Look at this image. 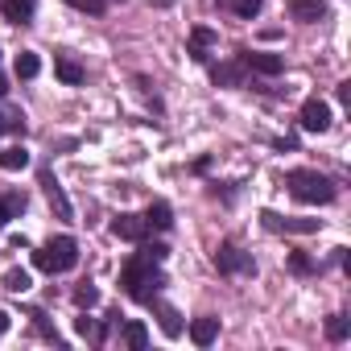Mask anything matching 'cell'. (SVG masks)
<instances>
[{
    "label": "cell",
    "instance_id": "6da1fadb",
    "mask_svg": "<svg viewBox=\"0 0 351 351\" xmlns=\"http://www.w3.org/2000/svg\"><path fill=\"white\" fill-rule=\"evenodd\" d=\"M161 285H165V277H161L157 261H149L145 252H132V256L124 261V269H120V289H124L132 302L153 306L157 293H161Z\"/></svg>",
    "mask_w": 351,
    "mask_h": 351
},
{
    "label": "cell",
    "instance_id": "7a4b0ae2",
    "mask_svg": "<svg viewBox=\"0 0 351 351\" xmlns=\"http://www.w3.org/2000/svg\"><path fill=\"white\" fill-rule=\"evenodd\" d=\"M285 186H289V195L298 203H318V207L335 203V195H339V186L326 178V173H318V169H289Z\"/></svg>",
    "mask_w": 351,
    "mask_h": 351
},
{
    "label": "cell",
    "instance_id": "3957f363",
    "mask_svg": "<svg viewBox=\"0 0 351 351\" xmlns=\"http://www.w3.org/2000/svg\"><path fill=\"white\" fill-rule=\"evenodd\" d=\"M34 265L42 269V273H71L75 265H79V244L71 240V236H54V240H46L38 252H34Z\"/></svg>",
    "mask_w": 351,
    "mask_h": 351
},
{
    "label": "cell",
    "instance_id": "277c9868",
    "mask_svg": "<svg viewBox=\"0 0 351 351\" xmlns=\"http://www.w3.org/2000/svg\"><path fill=\"white\" fill-rule=\"evenodd\" d=\"M215 269L223 273V277H252L256 273V261H252V252H244L240 244H219V252H215Z\"/></svg>",
    "mask_w": 351,
    "mask_h": 351
},
{
    "label": "cell",
    "instance_id": "5b68a950",
    "mask_svg": "<svg viewBox=\"0 0 351 351\" xmlns=\"http://www.w3.org/2000/svg\"><path fill=\"white\" fill-rule=\"evenodd\" d=\"M261 223L269 232H285V236H310L322 228V219H293V215H277V211H261Z\"/></svg>",
    "mask_w": 351,
    "mask_h": 351
},
{
    "label": "cell",
    "instance_id": "8992f818",
    "mask_svg": "<svg viewBox=\"0 0 351 351\" xmlns=\"http://www.w3.org/2000/svg\"><path fill=\"white\" fill-rule=\"evenodd\" d=\"M38 182H42V191H46V199H50V207H54V215L62 219V223H71L75 219V207H71V199H66V191H62V182L54 178V173L42 165V173H38Z\"/></svg>",
    "mask_w": 351,
    "mask_h": 351
},
{
    "label": "cell",
    "instance_id": "52a82bcc",
    "mask_svg": "<svg viewBox=\"0 0 351 351\" xmlns=\"http://www.w3.org/2000/svg\"><path fill=\"white\" fill-rule=\"evenodd\" d=\"M298 124H302L306 132H326V128H330V104L318 99V95H310V99L302 104V112H298Z\"/></svg>",
    "mask_w": 351,
    "mask_h": 351
},
{
    "label": "cell",
    "instance_id": "ba28073f",
    "mask_svg": "<svg viewBox=\"0 0 351 351\" xmlns=\"http://www.w3.org/2000/svg\"><path fill=\"white\" fill-rule=\"evenodd\" d=\"M240 62H244V71H256V75H281L285 71V58L281 54H265V50H244Z\"/></svg>",
    "mask_w": 351,
    "mask_h": 351
},
{
    "label": "cell",
    "instance_id": "9c48e42d",
    "mask_svg": "<svg viewBox=\"0 0 351 351\" xmlns=\"http://www.w3.org/2000/svg\"><path fill=\"white\" fill-rule=\"evenodd\" d=\"M219 38H215V29L211 25H195L191 29V42H186V54L195 58V62H211V46H215Z\"/></svg>",
    "mask_w": 351,
    "mask_h": 351
},
{
    "label": "cell",
    "instance_id": "30bf717a",
    "mask_svg": "<svg viewBox=\"0 0 351 351\" xmlns=\"http://www.w3.org/2000/svg\"><path fill=\"white\" fill-rule=\"evenodd\" d=\"M112 232H116L120 240H132V244H141V240L149 236V223H145L141 215H132V211H120V215L112 219Z\"/></svg>",
    "mask_w": 351,
    "mask_h": 351
},
{
    "label": "cell",
    "instance_id": "8fae6325",
    "mask_svg": "<svg viewBox=\"0 0 351 351\" xmlns=\"http://www.w3.org/2000/svg\"><path fill=\"white\" fill-rule=\"evenodd\" d=\"M285 9H289V17L302 21V25H314V21L326 17V5H322V0H289Z\"/></svg>",
    "mask_w": 351,
    "mask_h": 351
},
{
    "label": "cell",
    "instance_id": "7c38bea8",
    "mask_svg": "<svg viewBox=\"0 0 351 351\" xmlns=\"http://www.w3.org/2000/svg\"><path fill=\"white\" fill-rule=\"evenodd\" d=\"M54 75H58L66 87H79V83L87 79V71H83V66H79L71 54H54Z\"/></svg>",
    "mask_w": 351,
    "mask_h": 351
},
{
    "label": "cell",
    "instance_id": "4fadbf2b",
    "mask_svg": "<svg viewBox=\"0 0 351 351\" xmlns=\"http://www.w3.org/2000/svg\"><path fill=\"white\" fill-rule=\"evenodd\" d=\"M211 79H215V87H240V83H244V62L236 58V62L211 66Z\"/></svg>",
    "mask_w": 351,
    "mask_h": 351
},
{
    "label": "cell",
    "instance_id": "5bb4252c",
    "mask_svg": "<svg viewBox=\"0 0 351 351\" xmlns=\"http://www.w3.org/2000/svg\"><path fill=\"white\" fill-rule=\"evenodd\" d=\"M34 9H38V0H5V21L29 25L34 21Z\"/></svg>",
    "mask_w": 351,
    "mask_h": 351
},
{
    "label": "cell",
    "instance_id": "9a60e30c",
    "mask_svg": "<svg viewBox=\"0 0 351 351\" xmlns=\"http://www.w3.org/2000/svg\"><path fill=\"white\" fill-rule=\"evenodd\" d=\"M145 223H149V228H157V232H169V228H173V211H169V203H165V199L149 203V215H145Z\"/></svg>",
    "mask_w": 351,
    "mask_h": 351
},
{
    "label": "cell",
    "instance_id": "2e32d148",
    "mask_svg": "<svg viewBox=\"0 0 351 351\" xmlns=\"http://www.w3.org/2000/svg\"><path fill=\"white\" fill-rule=\"evenodd\" d=\"M215 335H219V318H195V322H191V339H195L199 347H211Z\"/></svg>",
    "mask_w": 351,
    "mask_h": 351
},
{
    "label": "cell",
    "instance_id": "e0dca14e",
    "mask_svg": "<svg viewBox=\"0 0 351 351\" xmlns=\"http://www.w3.org/2000/svg\"><path fill=\"white\" fill-rule=\"evenodd\" d=\"M21 211H25V195H0V228H5L9 219H21Z\"/></svg>",
    "mask_w": 351,
    "mask_h": 351
},
{
    "label": "cell",
    "instance_id": "ac0fdd59",
    "mask_svg": "<svg viewBox=\"0 0 351 351\" xmlns=\"http://www.w3.org/2000/svg\"><path fill=\"white\" fill-rule=\"evenodd\" d=\"M120 343H124V347H132V351H141V347L149 343L145 322H124V326H120Z\"/></svg>",
    "mask_w": 351,
    "mask_h": 351
},
{
    "label": "cell",
    "instance_id": "d6986e66",
    "mask_svg": "<svg viewBox=\"0 0 351 351\" xmlns=\"http://www.w3.org/2000/svg\"><path fill=\"white\" fill-rule=\"evenodd\" d=\"M75 330H79L83 339H91V343H104V339H108V326H99L91 314H79V318H75Z\"/></svg>",
    "mask_w": 351,
    "mask_h": 351
},
{
    "label": "cell",
    "instance_id": "ffe728a7",
    "mask_svg": "<svg viewBox=\"0 0 351 351\" xmlns=\"http://www.w3.org/2000/svg\"><path fill=\"white\" fill-rule=\"evenodd\" d=\"M29 165V153L21 149V145H9L5 153H0V169H9V173H17V169H25Z\"/></svg>",
    "mask_w": 351,
    "mask_h": 351
},
{
    "label": "cell",
    "instance_id": "44dd1931",
    "mask_svg": "<svg viewBox=\"0 0 351 351\" xmlns=\"http://www.w3.org/2000/svg\"><path fill=\"white\" fill-rule=\"evenodd\" d=\"M157 322H161V330H165L169 339L182 335V318H178V310H173V306H157Z\"/></svg>",
    "mask_w": 351,
    "mask_h": 351
},
{
    "label": "cell",
    "instance_id": "7402d4cb",
    "mask_svg": "<svg viewBox=\"0 0 351 351\" xmlns=\"http://www.w3.org/2000/svg\"><path fill=\"white\" fill-rule=\"evenodd\" d=\"M13 71H17V79H38V71H42V58H38L34 50H21Z\"/></svg>",
    "mask_w": 351,
    "mask_h": 351
},
{
    "label": "cell",
    "instance_id": "603a6c76",
    "mask_svg": "<svg viewBox=\"0 0 351 351\" xmlns=\"http://www.w3.org/2000/svg\"><path fill=\"white\" fill-rule=\"evenodd\" d=\"M347 335H351V322H347L343 314H330V318H326V339H330V343H343Z\"/></svg>",
    "mask_w": 351,
    "mask_h": 351
},
{
    "label": "cell",
    "instance_id": "cb8c5ba5",
    "mask_svg": "<svg viewBox=\"0 0 351 351\" xmlns=\"http://www.w3.org/2000/svg\"><path fill=\"white\" fill-rule=\"evenodd\" d=\"M289 273H293V277H310V273H318V265H314L306 252H289Z\"/></svg>",
    "mask_w": 351,
    "mask_h": 351
},
{
    "label": "cell",
    "instance_id": "d4e9b609",
    "mask_svg": "<svg viewBox=\"0 0 351 351\" xmlns=\"http://www.w3.org/2000/svg\"><path fill=\"white\" fill-rule=\"evenodd\" d=\"M29 285H34V281H29L25 269H9V273H5V289H9V293H25Z\"/></svg>",
    "mask_w": 351,
    "mask_h": 351
},
{
    "label": "cell",
    "instance_id": "484cf974",
    "mask_svg": "<svg viewBox=\"0 0 351 351\" xmlns=\"http://www.w3.org/2000/svg\"><path fill=\"white\" fill-rule=\"evenodd\" d=\"M95 302H99V289H95L91 281H83V285L75 289V306H79V310H91Z\"/></svg>",
    "mask_w": 351,
    "mask_h": 351
},
{
    "label": "cell",
    "instance_id": "4316f807",
    "mask_svg": "<svg viewBox=\"0 0 351 351\" xmlns=\"http://www.w3.org/2000/svg\"><path fill=\"white\" fill-rule=\"evenodd\" d=\"M228 5L236 9V17H244V21H252V17L261 13V5H265V0H228Z\"/></svg>",
    "mask_w": 351,
    "mask_h": 351
},
{
    "label": "cell",
    "instance_id": "83f0119b",
    "mask_svg": "<svg viewBox=\"0 0 351 351\" xmlns=\"http://www.w3.org/2000/svg\"><path fill=\"white\" fill-rule=\"evenodd\" d=\"M66 5H71V9H79V13H95V17H99V13H108L112 0H66Z\"/></svg>",
    "mask_w": 351,
    "mask_h": 351
},
{
    "label": "cell",
    "instance_id": "f1b7e54d",
    "mask_svg": "<svg viewBox=\"0 0 351 351\" xmlns=\"http://www.w3.org/2000/svg\"><path fill=\"white\" fill-rule=\"evenodd\" d=\"M29 318H34V326H38V330H42V335L50 339V343H58V347H62V339H58V330H54V326L46 322V314H42V310H29Z\"/></svg>",
    "mask_w": 351,
    "mask_h": 351
},
{
    "label": "cell",
    "instance_id": "f546056e",
    "mask_svg": "<svg viewBox=\"0 0 351 351\" xmlns=\"http://www.w3.org/2000/svg\"><path fill=\"white\" fill-rule=\"evenodd\" d=\"M136 252H145V256H149V261H157V265H161V261H165V252H169V248H165V244H157V240H153V244H149V240H141V248H136Z\"/></svg>",
    "mask_w": 351,
    "mask_h": 351
},
{
    "label": "cell",
    "instance_id": "4dcf8cb0",
    "mask_svg": "<svg viewBox=\"0 0 351 351\" xmlns=\"http://www.w3.org/2000/svg\"><path fill=\"white\" fill-rule=\"evenodd\" d=\"M335 95H339L343 104H351V83H339V91H335Z\"/></svg>",
    "mask_w": 351,
    "mask_h": 351
},
{
    "label": "cell",
    "instance_id": "1f68e13d",
    "mask_svg": "<svg viewBox=\"0 0 351 351\" xmlns=\"http://www.w3.org/2000/svg\"><path fill=\"white\" fill-rule=\"evenodd\" d=\"M5 330H9V314H5V310H0V335H5Z\"/></svg>",
    "mask_w": 351,
    "mask_h": 351
},
{
    "label": "cell",
    "instance_id": "d6a6232c",
    "mask_svg": "<svg viewBox=\"0 0 351 351\" xmlns=\"http://www.w3.org/2000/svg\"><path fill=\"white\" fill-rule=\"evenodd\" d=\"M5 91H9V87H5V75H0V99H5Z\"/></svg>",
    "mask_w": 351,
    "mask_h": 351
},
{
    "label": "cell",
    "instance_id": "836d02e7",
    "mask_svg": "<svg viewBox=\"0 0 351 351\" xmlns=\"http://www.w3.org/2000/svg\"><path fill=\"white\" fill-rule=\"evenodd\" d=\"M219 5H228V0H219Z\"/></svg>",
    "mask_w": 351,
    "mask_h": 351
}]
</instances>
